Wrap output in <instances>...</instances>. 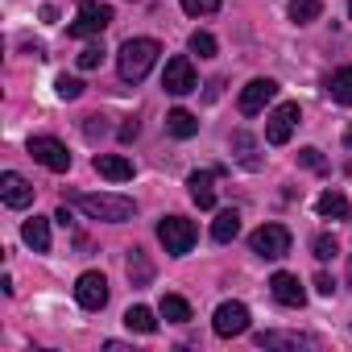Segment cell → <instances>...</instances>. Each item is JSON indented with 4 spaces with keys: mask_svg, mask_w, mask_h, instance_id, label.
I'll list each match as a JSON object with an SVG mask.
<instances>
[{
    "mask_svg": "<svg viewBox=\"0 0 352 352\" xmlns=\"http://www.w3.org/2000/svg\"><path fill=\"white\" fill-rule=\"evenodd\" d=\"M232 141H236V149H241V162H249V166H253V153H249V149H253V141H249V133H236Z\"/></svg>",
    "mask_w": 352,
    "mask_h": 352,
    "instance_id": "32",
    "label": "cell"
},
{
    "mask_svg": "<svg viewBox=\"0 0 352 352\" xmlns=\"http://www.w3.org/2000/svg\"><path fill=\"white\" fill-rule=\"evenodd\" d=\"M137 137V120H129V124H120V141H133Z\"/></svg>",
    "mask_w": 352,
    "mask_h": 352,
    "instance_id": "34",
    "label": "cell"
},
{
    "mask_svg": "<svg viewBox=\"0 0 352 352\" xmlns=\"http://www.w3.org/2000/svg\"><path fill=\"white\" fill-rule=\"evenodd\" d=\"M124 327H129V331H141V336H153V331H157V319H153L149 307H129V311H124Z\"/></svg>",
    "mask_w": 352,
    "mask_h": 352,
    "instance_id": "22",
    "label": "cell"
},
{
    "mask_svg": "<svg viewBox=\"0 0 352 352\" xmlns=\"http://www.w3.org/2000/svg\"><path fill=\"white\" fill-rule=\"evenodd\" d=\"M21 241H25L34 253H50V224H46L42 216L25 220V224H21Z\"/></svg>",
    "mask_w": 352,
    "mask_h": 352,
    "instance_id": "16",
    "label": "cell"
},
{
    "mask_svg": "<svg viewBox=\"0 0 352 352\" xmlns=\"http://www.w3.org/2000/svg\"><path fill=\"white\" fill-rule=\"evenodd\" d=\"M112 5H100V0H83V9H79V17L71 21V38H100L108 25H112Z\"/></svg>",
    "mask_w": 352,
    "mask_h": 352,
    "instance_id": "4",
    "label": "cell"
},
{
    "mask_svg": "<svg viewBox=\"0 0 352 352\" xmlns=\"http://www.w3.org/2000/svg\"><path fill=\"white\" fill-rule=\"evenodd\" d=\"M249 249H253L257 257H265V261H278V257L290 253V228H286V224H261V228L249 236Z\"/></svg>",
    "mask_w": 352,
    "mask_h": 352,
    "instance_id": "5",
    "label": "cell"
},
{
    "mask_svg": "<svg viewBox=\"0 0 352 352\" xmlns=\"http://www.w3.org/2000/svg\"><path fill=\"white\" fill-rule=\"evenodd\" d=\"M157 54H162V46H157L153 38H129V42L120 46V79H124V83H141V79L153 71Z\"/></svg>",
    "mask_w": 352,
    "mask_h": 352,
    "instance_id": "2",
    "label": "cell"
},
{
    "mask_svg": "<svg viewBox=\"0 0 352 352\" xmlns=\"http://www.w3.org/2000/svg\"><path fill=\"white\" fill-rule=\"evenodd\" d=\"M257 344H261V348H298V344H302V348H315L319 340H315V336H298V331H261Z\"/></svg>",
    "mask_w": 352,
    "mask_h": 352,
    "instance_id": "17",
    "label": "cell"
},
{
    "mask_svg": "<svg viewBox=\"0 0 352 352\" xmlns=\"http://www.w3.org/2000/svg\"><path fill=\"white\" fill-rule=\"evenodd\" d=\"M124 270H129V282H133L137 290L153 282V261L145 257V249H129V265H124Z\"/></svg>",
    "mask_w": 352,
    "mask_h": 352,
    "instance_id": "19",
    "label": "cell"
},
{
    "mask_svg": "<svg viewBox=\"0 0 352 352\" xmlns=\"http://www.w3.org/2000/svg\"><path fill=\"white\" fill-rule=\"evenodd\" d=\"M30 153H34V162H42L54 174L71 170V153H67V145L58 137H30Z\"/></svg>",
    "mask_w": 352,
    "mask_h": 352,
    "instance_id": "8",
    "label": "cell"
},
{
    "mask_svg": "<svg viewBox=\"0 0 352 352\" xmlns=\"http://www.w3.org/2000/svg\"><path fill=\"white\" fill-rule=\"evenodd\" d=\"M187 187H191V199L208 212V208H216V174H208V170H195L191 179H187Z\"/></svg>",
    "mask_w": 352,
    "mask_h": 352,
    "instance_id": "15",
    "label": "cell"
},
{
    "mask_svg": "<svg viewBox=\"0 0 352 352\" xmlns=\"http://www.w3.org/2000/svg\"><path fill=\"white\" fill-rule=\"evenodd\" d=\"M71 204H75L79 212H87L91 220H104V224H124V220H133V212H137L133 199H124V195H100V191H75Z\"/></svg>",
    "mask_w": 352,
    "mask_h": 352,
    "instance_id": "1",
    "label": "cell"
},
{
    "mask_svg": "<svg viewBox=\"0 0 352 352\" xmlns=\"http://www.w3.org/2000/svg\"><path fill=\"white\" fill-rule=\"evenodd\" d=\"M348 174H352V166H348Z\"/></svg>",
    "mask_w": 352,
    "mask_h": 352,
    "instance_id": "38",
    "label": "cell"
},
{
    "mask_svg": "<svg viewBox=\"0 0 352 352\" xmlns=\"http://www.w3.org/2000/svg\"><path fill=\"white\" fill-rule=\"evenodd\" d=\"M54 91H58V100H79V96H83V79L58 75V79H54Z\"/></svg>",
    "mask_w": 352,
    "mask_h": 352,
    "instance_id": "26",
    "label": "cell"
},
{
    "mask_svg": "<svg viewBox=\"0 0 352 352\" xmlns=\"http://www.w3.org/2000/svg\"><path fill=\"white\" fill-rule=\"evenodd\" d=\"M191 54H199V58H216V38L204 34V30H195V34H191Z\"/></svg>",
    "mask_w": 352,
    "mask_h": 352,
    "instance_id": "27",
    "label": "cell"
},
{
    "mask_svg": "<svg viewBox=\"0 0 352 352\" xmlns=\"http://www.w3.org/2000/svg\"><path fill=\"white\" fill-rule=\"evenodd\" d=\"M236 232H241V216L228 208V212H220L216 216V224H212V236L220 241V245H228V241H236Z\"/></svg>",
    "mask_w": 352,
    "mask_h": 352,
    "instance_id": "24",
    "label": "cell"
},
{
    "mask_svg": "<svg viewBox=\"0 0 352 352\" xmlns=\"http://www.w3.org/2000/svg\"><path fill=\"white\" fill-rule=\"evenodd\" d=\"M75 302H79L83 311H104V302H108V278H104L100 270L79 274V282H75Z\"/></svg>",
    "mask_w": 352,
    "mask_h": 352,
    "instance_id": "7",
    "label": "cell"
},
{
    "mask_svg": "<svg viewBox=\"0 0 352 352\" xmlns=\"http://www.w3.org/2000/svg\"><path fill=\"white\" fill-rule=\"evenodd\" d=\"M327 96L336 104H352V67H340L331 79H327Z\"/></svg>",
    "mask_w": 352,
    "mask_h": 352,
    "instance_id": "23",
    "label": "cell"
},
{
    "mask_svg": "<svg viewBox=\"0 0 352 352\" xmlns=\"http://www.w3.org/2000/svg\"><path fill=\"white\" fill-rule=\"evenodd\" d=\"M157 241L166 245L170 257H187V253L195 249V224H191L187 216H166V220L157 224Z\"/></svg>",
    "mask_w": 352,
    "mask_h": 352,
    "instance_id": "3",
    "label": "cell"
},
{
    "mask_svg": "<svg viewBox=\"0 0 352 352\" xmlns=\"http://www.w3.org/2000/svg\"><path fill=\"white\" fill-rule=\"evenodd\" d=\"M348 282H352V257H348Z\"/></svg>",
    "mask_w": 352,
    "mask_h": 352,
    "instance_id": "36",
    "label": "cell"
},
{
    "mask_svg": "<svg viewBox=\"0 0 352 352\" xmlns=\"http://www.w3.org/2000/svg\"><path fill=\"white\" fill-rule=\"evenodd\" d=\"M162 87H166L170 96H187V91H195V87H199V79H195V67H191V58H187V54H174V58H166Z\"/></svg>",
    "mask_w": 352,
    "mask_h": 352,
    "instance_id": "6",
    "label": "cell"
},
{
    "mask_svg": "<svg viewBox=\"0 0 352 352\" xmlns=\"http://www.w3.org/2000/svg\"><path fill=\"white\" fill-rule=\"evenodd\" d=\"M311 249H315V257H319V261H331V257L340 253L336 236H327V232H323V236H315V245H311Z\"/></svg>",
    "mask_w": 352,
    "mask_h": 352,
    "instance_id": "30",
    "label": "cell"
},
{
    "mask_svg": "<svg viewBox=\"0 0 352 352\" xmlns=\"http://www.w3.org/2000/svg\"><path fill=\"white\" fill-rule=\"evenodd\" d=\"M348 17H352V0H348Z\"/></svg>",
    "mask_w": 352,
    "mask_h": 352,
    "instance_id": "37",
    "label": "cell"
},
{
    "mask_svg": "<svg viewBox=\"0 0 352 352\" xmlns=\"http://www.w3.org/2000/svg\"><path fill=\"white\" fill-rule=\"evenodd\" d=\"M0 199H5L9 208H30L34 204V187L21 179L17 170H5L0 174Z\"/></svg>",
    "mask_w": 352,
    "mask_h": 352,
    "instance_id": "13",
    "label": "cell"
},
{
    "mask_svg": "<svg viewBox=\"0 0 352 352\" xmlns=\"http://www.w3.org/2000/svg\"><path fill=\"white\" fill-rule=\"evenodd\" d=\"M319 13H323L319 0H290V21L294 25H311V21H319Z\"/></svg>",
    "mask_w": 352,
    "mask_h": 352,
    "instance_id": "25",
    "label": "cell"
},
{
    "mask_svg": "<svg viewBox=\"0 0 352 352\" xmlns=\"http://www.w3.org/2000/svg\"><path fill=\"white\" fill-rule=\"evenodd\" d=\"M183 13H191V17H212V13H220V0H183Z\"/></svg>",
    "mask_w": 352,
    "mask_h": 352,
    "instance_id": "28",
    "label": "cell"
},
{
    "mask_svg": "<svg viewBox=\"0 0 352 352\" xmlns=\"http://www.w3.org/2000/svg\"><path fill=\"white\" fill-rule=\"evenodd\" d=\"M315 290H319V294H323V298H327V294H331V290H336V282H331V278H327V274H319V278H315Z\"/></svg>",
    "mask_w": 352,
    "mask_h": 352,
    "instance_id": "33",
    "label": "cell"
},
{
    "mask_svg": "<svg viewBox=\"0 0 352 352\" xmlns=\"http://www.w3.org/2000/svg\"><path fill=\"white\" fill-rule=\"evenodd\" d=\"M298 162H302L307 170H323V166H327V162H323V153H319L315 145H307V149H298Z\"/></svg>",
    "mask_w": 352,
    "mask_h": 352,
    "instance_id": "31",
    "label": "cell"
},
{
    "mask_svg": "<svg viewBox=\"0 0 352 352\" xmlns=\"http://www.w3.org/2000/svg\"><path fill=\"white\" fill-rule=\"evenodd\" d=\"M294 124H298V104H278L265 120V141L270 145H286L294 137Z\"/></svg>",
    "mask_w": 352,
    "mask_h": 352,
    "instance_id": "10",
    "label": "cell"
},
{
    "mask_svg": "<svg viewBox=\"0 0 352 352\" xmlns=\"http://www.w3.org/2000/svg\"><path fill=\"white\" fill-rule=\"evenodd\" d=\"M344 145H348V149H352V129H348V133H344Z\"/></svg>",
    "mask_w": 352,
    "mask_h": 352,
    "instance_id": "35",
    "label": "cell"
},
{
    "mask_svg": "<svg viewBox=\"0 0 352 352\" xmlns=\"http://www.w3.org/2000/svg\"><path fill=\"white\" fill-rule=\"evenodd\" d=\"M166 133H170V137H179V141H187V137L199 133V120H195L187 108H174V112H166Z\"/></svg>",
    "mask_w": 352,
    "mask_h": 352,
    "instance_id": "18",
    "label": "cell"
},
{
    "mask_svg": "<svg viewBox=\"0 0 352 352\" xmlns=\"http://www.w3.org/2000/svg\"><path fill=\"white\" fill-rule=\"evenodd\" d=\"M96 174H104L108 183H129L133 179V162L124 153H96Z\"/></svg>",
    "mask_w": 352,
    "mask_h": 352,
    "instance_id": "14",
    "label": "cell"
},
{
    "mask_svg": "<svg viewBox=\"0 0 352 352\" xmlns=\"http://www.w3.org/2000/svg\"><path fill=\"white\" fill-rule=\"evenodd\" d=\"M270 294H274L282 307H302V302H307V290H302V282H298L294 274H286V270H278V274L270 278Z\"/></svg>",
    "mask_w": 352,
    "mask_h": 352,
    "instance_id": "12",
    "label": "cell"
},
{
    "mask_svg": "<svg viewBox=\"0 0 352 352\" xmlns=\"http://www.w3.org/2000/svg\"><path fill=\"white\" fill-rule=\"evenodd\" d=\"M100 63H104V46H100V42H96V46H83V50H79V67H83V71H96Z\"/></svg>",
    "mask_w": 352,
    "mask_h": 352,
    "instance_id": "29",
    "label": "cell"
},
{
    "mask_svg": "<svg viewBox=\"0 0 352 352\" xmlns=\"http://www.w3.org/2000/svg\"><path fill=\"white\" fill-rule=\"evenodd\" d=\"M315 212H319L323 220H344V216H348V195H340V191H323V195L315 199Z\"/></svg>",
    "mask_w": 352,
    "mask_h": 352,
    "instance_id": "21",
    "label": "cell"
},
{
    "mask_svg": "<svg viewBox=\"0 0 352 352\" xmlns=\"http://www.w3.org/2000/svg\"><path fill=\"white\" fill-rule=\"evenodd\" d=\"M274 96H278V83H274V79H249V83L241 87V100H236V104H241L245 116H257V112H265V104H270Z\"/></svg>",
    "mask_w": 352,
    "mask_h": 352,
    "instance_id": "11",
    "label": "cell"
},
{
    "mask_svg": "<svg viewBox=\"0 0 352 352\" xmlns=\"http://www.w3.org/2000/svg\"><path fill=\"white\" fill-rule=\"evenodd\" d=\"M212 327H216V336H220V340L245 336V331H249V307H245V302H220V307H216Z\"/></svg>",
    "mask_w": 352,
    "mask_h": 352,
    "instance_id": "9",
    "label": "cell"
},
{
    "mask_svg": "<svg viewBox=\"0 0 352 352\" xmlns=\"http://www.w3.org/2000/svg\"><path fill=\"white\" fill-rule=\"evenodd\" d=\"M157 311H162L166 323H187V319H191V302H187L183 294H162Z\"/></svg>",
    "mask_w": 352,
    "mask_h": 352,
    "instance_id": "20",
    "label": "cell"
}]
</instances>
